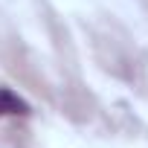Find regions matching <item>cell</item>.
<instances>
[{"label": "cell", "mask_w": 148, "mask_h": 148, "mask_svg": "<svg viewBox=\"0 0 148 148\" xmlns=\"http://www.w3.org/2000/svg\"><path fill=\"white\" fill-rule=\"evenodd\" d=\"M18 113H29V105L9 87H0V116H18Z\"/></svg>", "instance_id": "obj_1"}]
</instances>
